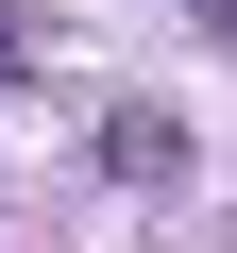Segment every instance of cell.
<instances>
[{
    "mask_svg": "<svg viewBox=\"0 0 237 253\" xmlns=\"http://www.w3.org/2000/svg\"><path fill=\"white\" fill-rule=\"evenodd\" d=\"M203 17H220V34H237V0H203Z\"/></svg>",
    "mask_w": 237,
    "mask_h": 253,
    "instance_id": "cell-2",
    "label": "cell"
},
{
    "mask_svg": "<svg viewBox=\"0 0 237 253\" xmlns=\"http://www.w3.org/2000/svg\"><path fill=\"white\" fill-rule=\"evenodd\" d=\"M34 68H51V51H34V17H17V0H0V101H17Z\"/></svg>",
    "mask_w": 237,
    "mask_h": 253,
    "instance_id": "cell-1",
    "label": "cell"
}]
</instances>
